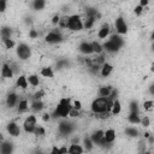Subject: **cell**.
Masks as SVG:
<instances>
[{
  "label": "cell",
  "mask_w": 154,
  "mask_h": 154,
  "mask_svg": "<svg viewBox=\"0 0 154 154\" xmlns=\"http://www.w3.org/2000/svg\"><path fill=\"white\" fill-rule=\"evenodd\" d=\"M71 105H70V100L69 99H61L60 102L58 104V106H57L55 108V112H54V115L55 117H61V118H65L69 116V112L71 110Z\"/></svg>",
  "instance_id": "1"
},
{
  "label": "cell",
  "mask_w": 154,
  "mask_h": 154,
  "mask_svg": "<svg viewBox=\"0 0 154 154\" xmlns=\"http://www.w3.org/2000/svg\"><path fill=\"white\" fill-rule=\"evenodd\" d=\"M123 44H124V41L122 40V37H119L117 35H112L111 39L104 45V47H105V50L108 52H117V51H119V48L123 46Z\"/></svg>",
  "instance_id": "2"
},
{
  "label": "cell",
  "mask_w": 154,
  "mask_h": 154,
  "mask_svg": "<svg viewBox=\"0 0 154 154\" xmlns=\"http://www.w3.org/2000/svg\"><path fill=\"white\" fill-rule=\"evenodd\" d=\"M92 111L94 113H101L107 111V98H99L93 101L92 104ZM108 112V111H107Z\"/></svg>",
  "instance_id": "3"
},
{
  "label": "cell",
  "mask_w": 154,
  "mask_h": 154,
  "mask_svg": "<svg viewBox=\"0 0 154 154\" xmlns=\"http://www.w3.org/2000/svg\"><path fill=\"white\" fill-rule=\"evenodd\" d=\"M68 28H69L70 30H72V31H79V30H82L83 23H82V19H81L79 16H77V15L70 16Z\"/></svg>",
  "instance_id": "4"
},
{
  "label": "cell",
  "mask_w": 154,
  "mask_h": 154,
  "mask_svg": "<svg viewBox=\"0 0 154 154\" xmlns=\"http://www.w3.org/2000/svg\"><path fill=\"white\" fill-rule=\"evenodd\" d=\"M30 54H31V51H30L29 46H27L26 44H21V45H18V47H17V55L19 57V58H21L22 60H27V59H29Z\"/></svg>",
  "instance_id": "5"
},
{
  "label": "cell",
  "mask_w": 154,
  "mask_h": 154,
  "mask_svg": "<svg viewBox=\"0 0 154 154\" xmlns=\"http://www.w3.org/2000/svg\"><path fill=\"white\" fill-rule=\"evenodd\" d=\"M23 126H24L26 133H33L35 126H36V117L35 116H29L26 120H24Z\"/></svg>",
  "instance_id": "6"
},
{
  "label": "cell",
  "mask_w": 154,
  "mask_h": 154,
  "mask_svg": "<svg viewBox=\"0 0 154 154\" xmlns=\"http://www.w3.org/2000/svg\"><path fill=\"white\" fill-rule=\"evenodd\" d=\"M61 40H63V37L58 31H51V33L46 36V41L50 42V44H58L61 41Z\"/></svg>",
  "instance_id": "7"
},
{
  "label": "cell",
  "mask_w": 154,
  "mask_h": 154,
  "mask_svg": "<svg viewBox=\"0 0 154 154\" xmlns=\"http://www.w3.org/2000/svg\"><path fill=\"white\" fill-rule=\"evenodd\" d=\"M92 141H93L95 144H105V143H107L106 140L104 139V131H101V130L95 131V133L92 135Z\"/></svg>",
  "instance_id": "8"
},
{
  "label": "cell",
  "mask_w": 154,
  "mask_h": 154,
  "mask_svg": "<svg viewBox=\"0 0 154 154\" xmlns=\"http://www.w3.org/2000/svg\"><path fill=\"white\" fill-rule=\"evenodd\" d=\"M116 29H117V31H118L119 34H125L126 31H128V26H126L125 21L122 17L116 19Z\"/></svg>",
  "instance_id": "9"
},
{
  "label": "cell",
  "mask_w": 154,
  "mask_h": 154,
  "mask_svg": "<svg viewBox=\"0 0 154 154\" xmlns=\"http://www.w3.org/2000/svg\"><path fill=\"white\" fill-rule=\"evenodd\" d=\"M1 75L4 78H12L13 76V71L12 68L9 65V64H4L3 68H1Z\"/></svg>",
  "instance_id": "10"
},
{
  "label": "cell",
  "mask_w": 154,
  "mask_h": 154,
  "mask_svg": "<svg viewBox=\"0 0 154 154\" xmlns=\"http://www.w3.org/2000/svg\"><path fill=\"white\" fill-rule=\"evenodd\" d=\"M7 131H9V134L10 135H12V136H19V134H21V130H19V128H18V125L16 124V123H10V124H7Z\"/></svg>",
  "instance_id": "11"
},
{
  "label": "cell",
  "mask_w": 154,
  "mask_h": 154,
  "mask_svg": "<svg viewBox=\"0 0 154 154\" xmlns=\"http://www.w3.org/2000/svg\"><path fill=\"white\" fill-rule=\"evenodd\" d=\"M104 139L106 140L107 143H111L116 140V131L113 130V129H108V130H106L104 133Z\"/></svg>",
  "instance_id": "12"
},
{
  "label": "cell",
  "mask_w": 154,
  "mask_h": 154,
  "mask_svg": "<svg viewBox=\"0 0 154 154\" xmlns=\"http://www.w3.org/2000/svg\"><path fill=\"white\" fill-rule=\"evenodd\" d=\"M79 51L82 53H84V54H90V53H93L92 45L88 44V42H82L79 45Z\"/></svg>",
  "instance_id": "13"
},
{
  "label": "cell",
  "mask_w": 154,
  "mask_h": 154,
  "mask_svg": "<svg viewBox=\"0 0 154 154\" xmlns=\"http://www.w3.org/2000/svg\"><path fill=\"white\" fill-rule=\"evenodd\" d=\"M113 70V66L111 64H104L102 68H101V76L102 77H107L111 75V72Z\"/></svg>",
  "instance_id": "14"
},
{
  "label": "cell",
  "mask_w": 154,
  "mask_h": 154,
  "mask_svg": "<svg viewBox=\"0 0 154 154\" xmlns=\"http://www.w3.org/2000/svg\"><path fill=\"white\" fill-rule=\"evenodd\" d=\"M16 102H17V95H16L15 93H11L9 94V96H7V99H6V104H7V106L9 107H13Z\"/></svg>",
  "instance_id": "15"
},
{
  "label": "cell",
  "mask_w": 154,
  "mask_h": 154,
  "mask_svg": "<svg viewBox=\"0 0 154 154\" xmlns=\"http://www.w3.org/2000/svg\"><path fill=\"white\" fill-rule=\"evenodd\" d=\"M113 115H119L120 111H122V106H120V101L119 100H113V105H112V108H111Z\"/></svg>",
  "instance_id": "16"
},
{
  "label": "cell",
  "mask_w": 154,
  "mask_h": 154,
  "mask_svg": "<svg viewBox=\"0 0 154 154\" xmlns=\"http://www.w3.org/2000/svg\"><path fill=\"white\" fill-rule=\"evenodd\" d=\"M128 120L130 122V123H133V124H139V123H141V118L139 117V113H135V112H131L130 115H129Z\"/></svg>",
  "instance_id": "17"
},
{
  "label": "cell",
  "mask_w": 154,
  "mask_h": 154,
  "mask_svg": "<svg viewBox=\"0 0 154 154\" xmlns=\"http://www.w3.org/2000/svg\"><path fill=\"white\" fill-rule=\"evenodd\" d=\"M111 92H112V87H100V89H99V94H100V96H102V98L110 96Z\"/></svg>",
  "instance_id": "18"
},
{
  "label": "cell",
  "mask_w": 154,
  "mask_h": 154,
  "mask_svg": "<svg viewBox=\"0 0 154 154\" xmlns=\"http://www.w3.org/2000/svg\"><path fill=\"white\" fill-rule=\"evenodd\" d=\"M108 34H110V28H108L107 24H105V26L99 30L98 36H99L100 39H105V37H107V36H108Z\"/></svg>",
  "instance_id": "19"
},
{
  "label": "cell",
  "mask_w": 154,
  "mask_h": 154,
  "mask_svg": "<svg viewBox=\"0 0 154 154\" xmlns=\"http://www.w3.org/2000/svg\"><path fill=\"white\" fill-rule=\"evenodd\" d=\"M17 86L22 89H27L28 88V79L26 76H19L17 79Z\"/></svg>",
  "instance_id": "20"
},
{
  "label": "cell",
  "mask_w": 154,
  "mask_h": 154,
  "mask_svg": "<svg viewBox=\"0 0 154 154\" xmlns=\"http://www.w3.org/2000/svg\"><path fill=\"white\" fill-rule=\"evenodd\" d=\"M82 152H83V148L79 144H71V147L68 149V153H71V154H77Z\"/></svg>",
  "instance_id": "21"
},
{
  "label": "cell",
  "mask_w": 154,
  "mask_h": 154,
  "mask_svg": "<svg viewBox=\"0 0 154 154\" xmlns=\"http://www.w3.org/2000/svg\"><path fill=\"white\" fill-rule=\"evenodd\" d=\"M41 75L44 77H47V78H52L54 76V72H53V70L51 68H44L41 70Z\"/></svg>",
  "instance_id": "22"
},
{
  "label": "cell",
  "mask_w": 154,
  "mask_h": 154,
  "mask_svg": "<svg viewBox=\"0 0 154 154\" xmlns=\"http://www.w3.org/2000/svg\"><path fill=\"white\" fill-rule=\"evenodd\" d=\"M59 130L61 134H69L71 131V125L68 124V123H61L59 125Z\"/></svg>",
  "instance_id": "23"
},
{
  "label": "cell",
  "mask_w": 154,
  "mask_h": 154,
  "mask_svg": "<svg viewBox=\"0 0 154 154\" xmlns=\"http://www.w3.org/2000/svg\"><path fill=\"white\" fill-rule=\"evenodd\" d=\"M31 108L34 111H41L44 108V102L41 100H34L33 105H31Z\"/></svg>",
  "instance_id": "24"
},
{
  "label": "cell",
  "mask_w": 154,
  "mask_h": 154,
  "mask_svg": "<svg viewBox=\"0 0 154 154\" xmlns=\"http://www.w3.org/2000/svg\"><path fill=\"white\" fill-rule=\"evenodd\" d=\"M27 79H28L29 84H31L33 87H37V86H39V77H37L36 75H30Z\"/></svg>",
  "instance_id": "25"
},
{
  "label": "cell",
  "mask_w": 154,
  "mask_h": 154,
  "mask_svg": "<svg viewBox=\"0 0 154 154\" xmlns=\"http://www.w3.org/2000/svg\"><path fill=\"white\" fill-rule=\"evenodd\" d=\"M3 42H4V45H5V47L7 48V50H11V48L15 47V42L10 37H3Z\"/></svg>",
  "instance_id": "26"
},
{
  "label": "cell",
  "mask_w": 154,
  "mask_h": 154,
  "mask_svg": "<svg viewBox=\"0 0 154 154\" xmlns=\"http://www.w3.org/2000/svg\"><path fill=\"white\" fill-rule=\"evenodd\" d=\"M29 108L28 106V101L24 99V100H21L19 101V105H18V112H24V111H27Z\"/></svg>",
  "instance_id": "27"
},
{
  "label": "cell",
  "mask_w": 154,
  "mask_h": 154,
  "mask_svg": "<svg viewBox=\"0 0 154 154\" xmlns=\"http://www.w3.org/2000/svg\"><path fill=\"white\" fill-rule=\"evenodd\" d=\"M45 4H46L45 0H34L33 6H34L35 10H42L45 7Z\"/></svg>",
  "instance_id": "28"
},
{
  "label": "cell",
  "mask_w": 154,
  "mask_h": 154,
  "mask_svg": "<svg viewBox=\"0 0 154 154\" xmlns=\"http://www.w3.org/2000/svg\"><path fill=\"white\" fill-rule=\"evenodd\" d=\"M125 134L128 136H130V137H136L137 135H139V131H137L135 128H126L125 129Z\"/></svg>",
  "instance_id": "29"
},
{
  "label": "cell",
  "mask_w": 154,
  "mask_h": 154,
  "mask_svg": "<svg viewBox=\"0 0 154 154\" xmlns=\"http://www.w3.org/2000/svg\"><path fill=\"white\" fill-rule=\"evenodd\" d=\"M69 18L70 16H64V17H60V21H59V26L61 28H68V24H69Z\"/></svg>",
  "instance_id": "30"
},
{
  "label": "cell",
  "mask_w": 154,
  "mask_h": 154,
  "mask_svg": "<svg viewBox=\"0 0 154 154\" xmlns=\"http://www.w3.org/2000/svg\"><path fill=\"white\" fill-rule=\"evenodd\" d=\"M90 45H92V48H93V52H95V53H101V52H102V47L100 46V44L93 42V44H90Z\"/></svg>",
  "instance_id": "31"
},
{
  "label": "cell",
  "mask_w": 154,
  "mask_h": 154,
  "mask_svg": "<svg viewBox=\"0 0 154 154\" xmlns=\"http://www.w3.org/2000/svg\"><path fill=\"white\" fill-rule=\"evenodd\" d=\"M11 35V29L10 28H3L1 29V36L3 37H10Z\"/></svg>",
  "instance_id": "32"
},
{
  "label": "cell",
  "mask_w": 154,
  "mask_h": 154,
  "mask_svg": "<svg viewBox=\"0 0 154 154\" xmlns=\"http://www.w3.org/2000/svg\"><path fill=\"white\" fill-rule=\"evenodd\" d=\"M69 116L72 117V118L78 117V116H79V111L76 110V108H74V107H71V110H70V112H69Z\"/></svg>",
  "instance_id": "33"
},
{
  "label": "cell",
  "mask_w": 154,
  "mask_h": 154,
  "mask_svg": "<svg viewBox=\"0 0 154 154\" xmlns=\"http://www.w3.org/2000/svg\"><path fill=\"white\" fill-rule=\"evenodd\" d=\"M44 96H45V92H44V90H39V92L35 93V95H34V100H41Z\"/></svg>",
  "instance_id": "34"
},
{
  "label": "cell",
  "mask_w": 154,
  "mask_h": 154,
  "mask_svg": "<svg viewBox=\"0 0 154 154\" xmlns=\"http://www.w3.org/2000/svg\"><path fill=\"white\" fill-rule=\"evenodd\" d=\"M34 133H35L37 136H39V135H40V136H44V135H45V129L41 128V126H40V128H36V126H35Z\"/></svg>",
  "instance_id": "35"
},
{
  "label": "cell",
  "mask_w": 154,
  "mask_h": 154,
  "mask_svg": "<svg viewBox=\"0 0 154 154\" xmlns=\"http://www.w3.org/2000/svg\"><path fill=\"white\" fill-rule=\"evenodd\" d=\"M153 101L152 100H148V101H144V104H143V107H144V110H152V107H153Z\"/></svg>",
  "instance_id": "36"
},
{
  "label": "cell",
  "mask_w": 154,
  "mask_h": 154,
  "mask_svg": "<svg viewBox=\"0 0 154 154\" xmlns=\"http://www.w3.org/2000/svg\"><path fill=\"white\" fill-rule=\"evenodd\" d=\"M11 151V146L9 144V143H5L4 146H3V148H1V152L3 153H9Z\"/></svg>",
  "instance_id": "37"
},
{
  "label": "cell",
  "mask_w": 154,
  "mask_h": 154,
  "mask_svg": "<svg viewBox=\"0 0 154 154\" xmlns=\"http://www.w3.org/2000/svg\"><path fill=\"white\" fill-rule=\"evenodd\" d=\"M6 10V0H0V12H4Z\"/></svg>",
  "instance_id": "38"
},
{
  "label": "cell",
  "mask_w": 154,
  "mask_h": 154,
  "mask_svg": "<svg viewBox=\"0 0 154 154\" xmlns=\"http://www.w3.org/2000/svg\"><path fill=\"white\" fill-rule=\"evenodd\" d=\"M130 110H131V112H135V113H139V107H137V104L133 102V104L130 105Z\"/></svg>",
  "instance_id": "39"
},
{
  "label": "cell",
  "mask_w": 154,
  "mask_h": 154,
  "mask_svg": "<svg viewBox=\"0 0 154 154\" xmlns=\"http://www.w3.org/2000/svg\"><path fill=\"white\" fill-rule=\"evenodd\" d=\"M29 36H30V39H36L39 36V33L36 30H30L29 31Z\"/></svg>",
  "instance_id": "40"
},
{
  "label": "cell",
  "mask_w": 154,
  "mask_h": 154,
  "mask_svg": "<svg viewBox=\"0 0 154 154\" xmlns=\"http://www.w3.org/2000/svg\"><path fill=\"white\" fill-rule=\"evenodd\" d=\"M72 107H74V108H76V110H81V108H82V104H81V101H74V106H72Z\"/></svg>",
  "instance_id": "41"
},
{
  "label": "cell",
  "mask_w": 154,
  "mask_h": 154,
  "mask_svg": "<svg viewBox=\"0 0 154 154\" xmlns=\"http://www.w3.org/2000/svg\"><path fill=\"white\" fill-rule=\"evenodd\" d=\"M142 11H143V7H142L141 5H139V6L135 7V13H136L137 16H140V15L142 13Z\"/></svg>",
  "instance_id": "42"
},
{
  "label": "cell",
  "mask_w": 154,
  "mask_h": 154,
  "mask_svg": "<svg viewBox=\"0 0 154 154\" xmlns=\"http://www.w3.org/2000/svg\"><path fill=\"white\" fill-rule=\"evenodd\" d=\"M141 123L143 126H149V118L148 117H144L143 119H141Z\"/></svg>",
  "instance_id": "43"
},
{
  "label": "cell",
  "mask_w": 154,
  "mask_h": 154,
  "mask_svg": "<svg viewBox=\"0 0 154 154\" xmlns=\"http://www.w3.org/2000/svg\"><path fill=\"white\" fill-rule=\"evenodd\" d=\"M59 21H60V17H59L58 15H55L54 17L52 18V23H53V24H58V23H59Z\"/></svg>",
  "instance_id": "44"
},
{
  "label": "cell",
  "mask_w": 154,
  "mask_h": 154,
  "mask_svg": "<svg viewBox=\"0 0 154 154\" xmlns=\"http://www.w3.org/2000/svg\"><path fill=\"white\" fill-rule=\"evenodd\" d=\"M84 144H86L87 149H90L92 148V142H90V140H84Z\"/></svg>",
  "instance_id": "45"
},
{
  "label": "cell",
  "mask_w": 154,
  "mask_h": 154,
  "mask_svg": "<svg viewBox=\"0 0 154 154\" xmlns=\"http://www.w3.org/2000/svg\"><path fill=\"white\" fill-rule=\"evenodd\" d=\"M148 3H149V0H140V5H141L142 7L147 6V5H148Z\"/></svg>",
  "instance_id": "46"
},
{
  "label": "cell",
  "mask_w": 154,
  "mask_h": 154,
  "mask_svg": "<svg viewBox=\"0 0 154 154\" xmlns=\"http://www.w3.org/2000/svg\"><path fill=\"white\" fill-rule=\"evenodd\" d=\"M50 118H51V116L48 115V113H45V115L42 116V119H44V122H48V120H50Z\"/></svg>",
  "instance_id": "47"
},
{
  "label": "cell",
  "mask_w": 154,
  "mask_h": 154,
  "mask_svg": "<svg viewBox=\"0 0 154 154\" xmlns=\"http://www.w3.org/2000/svg\"><path fill=\"white\" fill-rule=\"evenodd\" d=\"M52 153H58V154H60V151H59L58 148H57V147H54V148L52 149Z\"/></svg>",
  "instance_id": "48"
},
{
  "label": "cell",
  "mask_w": 154,
  "mask_h": 154,
  "mask_svg": "<svg viewBox=\"0 0 154 154\" xmlns=\"http://www.w3.org/2000/svg\"><path fill=\"white\" fill-rule=\"evenodd\" d=\"M59 151H60V153H68V148H65V147H63V148H60Z\"/></svg>",
  "instance_id": "49"
},
{
  "label": "cell",
  "mask_w": 154,
  "mask_h": 154,
  "mask_svg": "<svg viewBox=\"0 0 154 154\" xmlns=\"http://www.w3.org/2000/svg\"><path fill=\"white\" fill-rule=\"evenodd\" d=\"M3 140H4V136H3L1 133H0V141H3Z\"/></svg>",
  "instance_id": "50"
}]
</instances>
